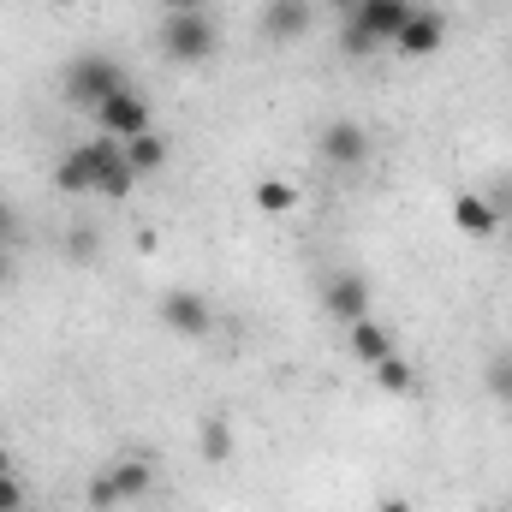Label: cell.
<instances>
[{"mask_svg":"<svg viewBox=\"0 0 512 512\" xmlns=\"http://www.w3.org/2000/svg\"><path fill=\"white\" fill-rule=\"evenodd\" d=\"M376 512H417V507H411L405 495H387V501H382V507H376Z\"/></svg>","mask_w":512,"mask_h":512,"instance_id":"obj_24","label":"cell"},{"mask_svg":"<svg viewBox=\"0 0 512 512\" xmlns=\"http://www.w3.org/2000/svg\"><path fill=\"white\" fill-rule=\"evenodd\" d=\"M340 48H346L352 60H364V54H376V42H370V36H364L358 24H346V18H340Z\"/></svg>","mask_w":512,"mask_h":512,"instance_id":"obj_20","label":"cell"},{"mask_svg":"<svg viewBox=\"0 0 512 512\" xmlns=\"http://www.w3.org/2000/svg\"><path fill=\"white\" fill-rule=\"evenodd\" d=\"M96 120H102L108 137H120V143H126V137H137V131H149V102L126 84V90H114V96L96 108Z\"/></svg>","mask_w":512,"mask_h":512,"instance_id":"obj_10","label":"cell"},{"mask_svg":"<svg viewBox=\"0 0 512 512\" xmlns=\"http://www.w3.org/2000/svg\"><path fill=\"white\" fill-rule=\"evenodd\" d=\"M161 54L179 66H203L221 54V24L209 12H167L161 18Z\"/></svg>","mask_w":512,"mask_h":512,"instance_id":"obj_2","label":"cell"},{"mask_svg":"<svg viewBox=\"0 0 512 512\" xmlns=\"http://www.w3.org/2000/svg\"><path fill=\"white\" fill-rule=\"evenodd\" d=\"M161 322H167L173 334H185V340H203V334L215 328V310H209L203 292H185V286H179V292L161 298Z\"/></svg>","mask_w":512,"mask_h":512,"instance_id":"obj_8","label":"cell"},{"mask_svg":"<svg viewBox=\"0 0 512 512\" xmlns=\"http://www.w3.org/2000/svg\"><path fill=\"white\" fill-rule=\"evenodd\" d=\"M12 233H18V209H12V203H6V197H0V245H6V239H12Z\"/></svg>","mask_w":512,"mask_h":512,"instance_id":"obj_22","label":"cell"},{"mask_svg":"<svg viewBox=\"0 0 512 512\" xmlns=\"http://www.w3.org/2000/svg\"><path fill=\"white\" fill-rule=\"evenodd\" d=\"M256 24H262L268 42H298V36H310V24H316V0H268Z\"/></svg>","mask_w":512,"mask_h":512,"instance_id":"obj_9","label":"cell"},{"mask_svg":"<svg viewBox=\"0 0 512 512\" xmlns=\"http://www.w3.org/2000/svg\"><path fill=\"white\" fill-rule=\"evenodd\" d=\"M96 143H78V149H66L60 155V167H54V185L60 191H72V197H84V191H96Z\"/></svg>","mask_w":512,"mask_h":512,"instance_id":"obj_12","label":"cell"},{"mask_svg":"<svg viewBox=\"0 0 512 512\" xmlns=\"http://www.w3.org/2000/svg\"><path fill=\"white\" fill-rule=\"evenodd\" d=\"M447 215H453V227H459V233H471V239H489V233L501 227V209H495L489 197H477V191H459Z\"/></svg>","mask_w":512,"mask_h":512,"instance_id":"obj_13","label":"cell"},{"mask_svg":"<svg viewBox=\"0 0 512 512\" xmlns=\"http://www.w3.org/2000/svg\"><path fill=\"white\" fill-rule=\"evenodd\" d=\"M346 352H352L364 370H376V364H382V358H393L399 346H393V334H387L376 316H358V322L346 328Z\"/></svg>","mask_w":512,"mask_h":512,"instance_id":"obj_11","label":"cell"},{"mask_svg":"<svg viewBox=\"0 0 512 512\" xmlns=\"http://www.w3.org/2000/svg\"><path fill=\"white\" fill-rule=\"evenodd\" d=\"M322 310L334 316V322H358V316H370V280L364 274H352V268H340V274H328L322 280Z\"/></svg>","mask_w":512,"mask_h":512,"instance_id":"obj_6","label":"cell"},{"mask_svg":"<svg viewBox=\"0 0 512 512\" xmlns=\"http://www.w3.org/2000/svg\"><path fill=\"white\" fill-rule=\"evenodd\" d=\"M316 155H322L334 173H358V167L370 161V131L358 126V120H328L322 137H316Z\"/></svg>","mask_w":512,"mask_h":512,"instance_id":"obj_4","label":"cell"},{"mask_svg":"<svg viewBox=\"0 0 512 512\" xmlns=\"http://www.w3.org/2000/svg\"><path fill=\"white\" fill-rule=\"evenodd\" d=\"M417 12V0H358L352 12H346V24H358L376 48H387L399 30H405V18Z\"/></svg>","mask_w":512,"mask_h":512,"instance_id":"obj_5","label":"cell"},{"mask_svg":"<svg viewBox=\"0 0 512 512\" xmlns=\"http://www.w3.org/2000/svg\"><path fill=\"white\" fill-rule=\"evenodd\" d=\"M149 483H155V471L143 465V459H120V465H108L102 477H90V507L108 512V507H126V501H137V495H149Z\"/></svg>","mask_w":512,"mask_h":512,"instance_id":"obj_3","label":"cell"},{"mask_svg":"<svg viewBox=\"0 0 512 512\" xmlns=\"http://www.w3.org/2000/svg\"><path fill=\"white\" fill-rule=\"evenodd\" d=\"M0 512H24V483L12 471H0Z\"/></svg>","mask_w":512,"mask_h":512,"instance_id":"obj_21","label":"cell"},{"mask_svg":"<svg viewBox=\"0 0 512 512\" xmlns=\"http://www.w3.org/2000/svg\"><path fill=\"white\" fill-rule=\"evenodd\" d=\"M0 471H12V465H6V447H0Z\"/></svg>","mask_w":512,"mask_h":512,"instance_id":"obj_26","label":"cell"},{"mask_svg":"<svg viewBox=\"0 0 512 512\" xmlns=\"http://www.w3.org/2000/svg\"><path fill=\"white\" fill-rule=\"evenodd\" d=\"M292 203H298V191H292L286 179H256V209H262V215H286Z\"/></svg>","mask_w":512,"mask_h":512,"instance_id":"obj_15","label":"cell"},{"mask_svg":"<svg viewBox=\"0 0 512 512\" xmlns=\"http://www.w3.org/2000/svg\"><path fill=\"white\" fill-rule=\"evenodd\" d=\"M12 280V256H6V245H0V286Z\"/></svg>","mask_w":512,"mask_h":512,"instance_id":"obj_25","label":"cell"},{"mask_svg":"<svg viewBox=\"0 0 512 512\" xmlns=\"http://www.w3.org/2000/svg\"><path fill=\"white\" fill-rule=\"evenodd\" d=\"M483 382H489V393H495L501 405H512V352H495V358H489Z\"/></svg>","mask_w":512,"mask_h":512,"instance_id":"obj_17","label":"cell"},{"mask_svg":"<svg viewBox=\"0 0 512 512\" xmlns=\"http://www.w3.org/2000/svg\"><path fill=\"white\" fill-rule=\"evenodd\" d=\"M376 387H382V393H399V399H405V393L417 387V376H411V364H405V358L393 352V358H382V364H376Z\"/></svg>","mask_w":512,"mask_h":512,"instance_id":"obj_16","label":"cell"},{"mask_svg":"<svg viewBox=\"0 0 512 512\" xmlns=\"http://www.w3.org/2000/svg\"><path fill=\"white\" fill-rule=\"evenodd\" d=\"M393 48H399L405 60H429V54H441V48H447V18H441L435 6H417V12L405 18V30L393 36Z\"/></svg>","mask_w":512,"mask_h":512,"instance_id":"obj_7","label":"cell"},{"mask_svg":"<svg viewBox=\"0 0 512 512\" xmlns=\"http://www.w3.org/2000/svg\"><path fill=\"white\" fill-rule=\"evenodd\" d=\"M126 167L143 179V173H161L167 167V137L161 131H137V137H126Z\"/></svg>","mask_w":512,"mask_h":512,"instance_id":"obj_14","label":"cell"},{"mask_svg":"<svg viewBox=\"0 0 512 512\" xmlns=\"http://www.w3.org/2000/svg\"><path fill=\"white\" fill-rule=\"evenodd\" d=\"M203 459H233V435H227V423H203Z\"/></svg>","mask_w":512,"mask_h":512,"instance_id":"obj_18","label":"cell"},{"mask_svg":"<svg viewBox=\"0 0 512 512\" xmlns=\"http://www.w3.org/2000/svg\"><path fill=\"white\" fill-rule=\"evenodd\" d=\"M96 251H102V239H96L90 227H72V239H66V256H72V262H96Z\"/></svg>","mask_w":512,"mask_h":512,"instance_id":"obj_19","label":"cell"},{"mask_svg":"<svg viewBox=\"0 0 512 512\" xmlns=\"http://www.w3.org/2000/svg\"><path fill=\"white\" fill-rule=\"evenodd\" d=\"M161 12H209V0H161Z\"/></svg>","mask_w":512,"mask_h":512,"instance_id":"obj_23","label":"cell"},{"mask_svg":"<svg viewBox=\"0 0 512 512\" xmlns=\"http://www.w3.org/2000/svg\"><path fill=\"white\" fill-rule=\"evenodd\" d=\"M114 90H126V66L114 60V54H78V60H66V78H60V96L72 102V108H102Z\"/></svg>","mask_w":512,"mask_h":512,"instance_id":"obj_1","label":"cell"}]
</instances>
